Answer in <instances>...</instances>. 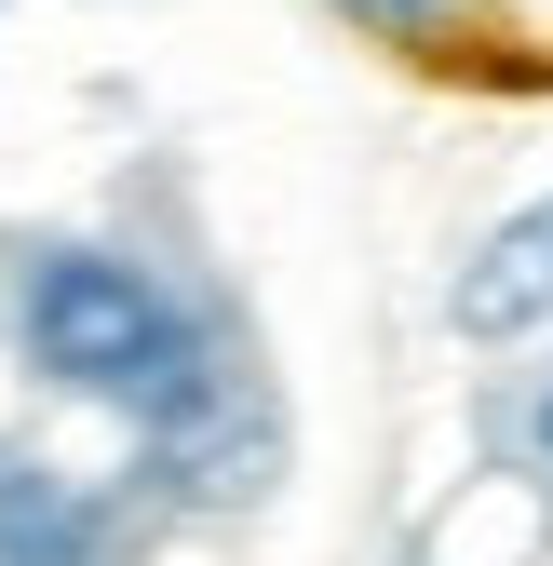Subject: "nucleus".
Masks as SVG:
<instances>
[{"label":"nucleus","instance_id":"4","mask_svg":"<svg viewBox=\"0 0 553 566\" xmlns=\"http://www.w3.org/2000/svg\"><path fill=\"white\" fill-rule=\"evenodd\" d=\"M0 566H108V513H95V485H67L41 459L0 472Z\"/></svg>","mask_w":553,"mask_h":566},{"label":"nucleus","instance_id":"3","mask_svg":"<svg viewBox=\"0 0 553 566\" xmlns=\"http://www.w3.org/2000/svg\"><path fill=\"white\" fill-rule=\"evenodd\" d=\"M540 553H553V472L540 485L526 472H472L432 513V539H419V566H540Z\"/></svg>","mask_w":553,"mask_h":566},{"label":"nucleus","instance_id":"5","mask_svg":"<svg viewBox=\"0 0 553 566\" xmlns=\"http://www.w3.org/2000/svg\"><path fill=\"white\" fill-rule=\"evenodd\" d=\"M337 14H352V28H378V41H446L472 0H337Z\"/></svg>","mask_w":553,"mask_h":566},{"label":"nucleus","instance_id":"2","mask_svg":"<svg viewBox=\"0 0 553 566\" xmlns=\"http://www.w3.org/2000/svg\"><path fill=\"white\" fill-rule=\"evenodd\" d=\"M446 324H459V337H540V324H553V189H540V202H513V217L472 243Z\"/></svg>","mask_w":553,"mask_h":566},{"label":"nucleus","instance_id":"1","mask_svg":"<svg viewBox=\"0 0 553 566\" xmlns=\"http://www.w3.org/2000/svg\"><path fill=\"white\" fill-rule=\"evenodd\" d=\"M14 324H28V365H41L54 391L135 405L149 432H163V418H189L202 391L230 378L217 350H202V324H189L135 256H108V243H54V256H28Z\"/></svg>","mask_w":553,"mask_h":566},{"label":"nucleus","instance_id":"6","mask_svg":"<svg viewBox=\"0 0 553 566\" xmlns=\"http://www.w3.org/2000/svg\"><path fill=\"white\" fill-rule=\"evenodd\" d=\"M526 459L553 472V378H540V405H526Z\"/></svg>","mask_w":553,"mask_h":566}]
</instances>
